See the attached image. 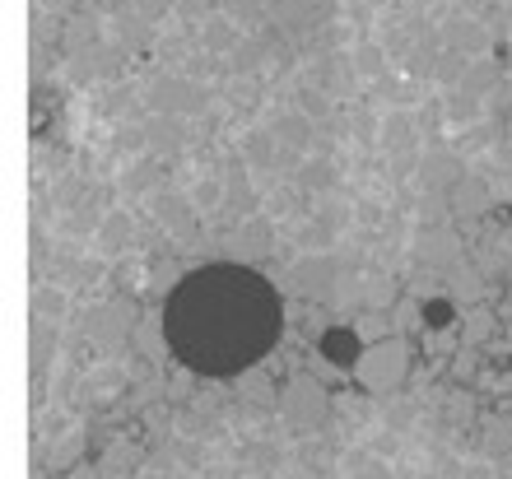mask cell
Segmentation results:
<instances>
[{
    "instance_id": "cell-1",
    "label": "cell",
    "mask_w": 512,
    "mask_h": 479,
    "mask_svg": "<svg viewBox=\"0 0 512 479\" xmlns=\"http://www.w3.org/2000/svg\"><path fill=\"white\" fill-rule=\"evenodd\" d=\"M284 303L266 275L247 266H201L163 298V345L201 377L247 373L275 349Z\"/></svg>"
}]
</instances>
